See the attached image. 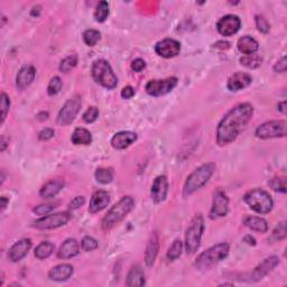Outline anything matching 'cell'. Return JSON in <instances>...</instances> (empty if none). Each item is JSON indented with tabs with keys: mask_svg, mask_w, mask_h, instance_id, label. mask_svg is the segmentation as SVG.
Returning a JSON list of instances; mask_svg holds the SVG:
<instances>
[{
	"mask_svg": "<svg viewBox=\"0 0 287 287\" xmlns=\"http://www.w3.org/2000/svg\"><path fill=\"white\" fill-rule=\"evenodd\" d=\"M240 27H241V21L236 15L223 16L216 23V30H218L221 35L225 37L237 34Z\"/></svg>",
	"mask_w": 287,
	"mask_h": 287,
	"instance_id": "cell-14",
	"label": "cell"
},
{
	"mask_svg": "<svg viewBox=\"0 0 287 287\" xmlns=\"http://www.w3.org/2000/svg\"><path fill=\"white\" fill-rule=\"evenodd\" d=\"M120 96H121V98H124V99H130V98H133V97L135 96L134 88L130 87V86L125 87V88L121 90Z\"/></svg>",
	"mask_w": 287,
	"mask_h": 287,
	"instance_id": "cell-49",
	"label": "cell"
},
{
	"mask_svg": "<svg viewBox=\"0 0 287 287\" xmlns=\"http://www.w3.org/2000/svg\"><path fill=\"white\" fill-rule=\"evenodd\" d=\"M237 48L242 54L251 55L255 54L258 49H259V44H258V42L253 39V37L244 35L238 40Z\"/></svg>",
	"mask_w": 287,
	"mask_h": 287,
	"instance_id": "cell-27",
	"label": "cell"
},
{
	"mask_svg": "<svg viewBox=\"0 0 287 287\" xmlns=\"http://www.w3.org/2000/svg\"><path fill=\"white\" fill-rule=\"evenodd\" d=\"M243 223L249 229L253 230V231L265 233L268 231V223L265 219L260 218V216H252L248 215L244 218Z\"/></svg>",
	"mask_w": 287,
	"mask_h": 287,
	"instance_id": "cell-28",
	"label": "cell"
},
{
	"mask_svg": "<svg viewBox=\"0 0 287 287\" xmlns=\"http://www.w3.org/2000/svg\"><path fill=\"white\" fill-rule=\"evenodd\" d=\"M287 63H286V58L283 56L279 61H277V63L274 65V71L278 73H284L286 72Z\"/></svg>",
	"mask_w": 287,
	"mask_h": 287,
	"instance_id": "cell-48",
	"label": "cell"
},
{
	"mask_svg": "<svg viewBox=\"0 0 287 287\" xmlns=\"http://www.w3.org/2000/svg\"><path fill=\"white\" fill-rule=\"evenodd\" d=\"M278 263H279L278 257L270 256L266 258V259H263L259 265L252 270L250 276H249L248 279H246V281H248V283H256V281L261 280L263 277L269 274Z\"/></svg>",
	"mask_w": 287,
	"mask_h": 287,
	"instance_id": "cell-12",
	"label": "cell"
},
{
	"mask_svg": "<svg viewBox=\"0 0 287 287\" xmlns=\"http://www.w3.org/2000/svg\"><path fill=\"white\" fill-rule=\"evenodd\" d=\"M36 77V70L33 65L23 67L16 77V86L20 90H25L33 83Z\"/></svg>",
	"mask_w": 287,
	"mask_h": 287,
	"instance_id": "cell-20",
	"label": "cell"
},
{
	"mask_svg": "<svg viewBox=\"0 0 287 287\" xmlns=\"http://www.w3.org/2000/svg\"><path fill=\"white\" fill-rule=\"evenodd\" d=\"M80 252V246L79 242L75 239H67L65 241L61 244V247L58 251V257L60 259H70L78 256Z\"/></svg>",
	"mask_w": 287,
	"mask_h": 287,
	"instance_id": "cell-23",
	"label": "cell"
},
{
	"mask_svg": "<svg viewBox=\"0 0 287 287\" xmlns=\"http://www.w3.org/2000/svg\"><path fill=\"white\" fill-rule=\"evenodd\" d=\"M82 106V99L80 96H74L70 98L64 103L62 109L60 110L58 116V124L60 126H69L74 121Z\"/></svg>",
	"mask_w": 287,
	"mask_h": 287,
	"instance_id": "cell-9",
	"label": "cell"
},
{
	"mask_svg": "<svg viewBox=\"0 0 287 287\" xmlns=\"http://www.w3.org/2000/svg\"><path fill=\"white\" fill-rule=\"evenodd\" d=\"M215 168L216 166L214 163H206L194 169L186 178L184 189H183V196L192 195L193 193L203 187L212 177Z\"/></svg>",
	"mask_w": 287,
	"mask_h": 287,
	"instance_id": "cell-3",
	"label": "cell"
},
{
	"mask_svg": "<svg viewBox=\"0 0 287 287\" xmlns=\"http://www.w3.org/2000/svg\"><path fill=\"white\" fill-rule=\"evenodd\" d=\"M135 206V201L131 196H124L120 199L112 208L108 211V213L102 219L101 227L105 231H109L112 228H115L120 221L126 218L127 214H129L133 211Z\"/></svg>",
	"mask_w": 287,
	"mask_h": 287,
	"instance_id": "cell-2",
	"label": "cell"
},
{
	"mask_svg": "<svg viewBox=\"0 0 287 287\" xmlns=\"http://www.w3.org/2000/svg\"><path fill=\"white\" fill-rule=\"evenodd\" d=\"M101 39V34L96 30H88L83 33V41L88 46H96Z\"/></svg>",
	"mask_w": 287,
	"mask_h": 287,
	"instance_id": "cell-36",
	"label": "cell"
},
{
	"mask_svg": "<svg viewBox=\"0 0 287 287\" xmlns=\"http://www.w3.org/2000/svg\"><path fill=\"white\" fill-rule=\"evenodd\" d=\"M287 236V230H286V222L283 221V222H280L277 227L275 228L274 231H272L271 237L276 241H280V240H284Z\"/></svg>",
	"mask_w": 287,
	"mask_h": 287,
	"instance_id": "cell-39",
	"label": "cell"
},
{
	"mask_svg": "<svg viewBox=\"0 0 287 287\" xmlns=\"http://www.w3.org/2000/svg\"><path fill=\"white\" fill-rule=\"evenodd\" d=\"M255 22H256V26H257V30L259 31L262 34H267L268 32L270 30V25L269 23L267 22V20L263 16H256L255 17Z\"/></svg>",
	"mask_w": 287,
	"mask_h": 287,
	"instance_id": "cell-43",
	"label": "cell"
},
{
	"mask_svg": "<svg viewBox=\"0 0 287 287\" xmlns=\"http://www.w3.org/2000/svg\"><path fill=\"white\" fill-rule=\"evenodd\" d=\"M268 185H269L272 190L276 192L280 193H286V177L285 176H276L272 177L271 180L268 182Z\"/></svg>",
	"mask_w": 287,
	"mask_h": 287,
	"instance_id": "cell-37",
	"label": "cell"
},
{
	"mask_svg": "<svg viewBox=\"0 0 287 287\" xmlns=\"http://www.w3.org/2000/svg\"><path fill=\"white\" fill-rule=\"evenodd\" d=\"M182 251H183V242L181 240H175L171 246L168 248V251H167V258L168 260H176L177 258H180L182 255Z\"/></svg>",
	"mask_w": 287,
	"mask_h": 287,
	"instance_id": "cell-33",
	"label": "cell"
},
{
	"mask_svg": "<svg viewBox=\"0 0 287 287\" xmlns=\"http://www.w3.org/2000/svg\"><path fill=\"white\" fill-rule=\"evenodd\" d=\"M177 86V78L171 77L163 80H152L146 84V92L152 97H162L171 92Z\"/></svg>",
	"mask_w": 287,
	"mask_h": 287,
	"instance_id": "cell-11",
	"label": "cell"
},
{
	"mask_svg": "<svg viewBox=\"0 0 287 287\" xmlns=\"http://www.w3.org/2000/svg\"><path fill=\"white\" fill-rule=\"evenodd\" d=\"M243 201L249 205V208L259 214L269 213L274 206V201L269 193L261 189L248 191L243 195Z\"/></svg>",
	"mask_w": 287,
	"mask_h": 287,
	"instance_id": "cell-6",
	"label": "cell"
},
{
	"mask_svg": "<svg viewBox=\"0 0 287 287\" xmlns=\"http://www.w3.org/2000/svg\"><path fill=\"white\" fill-rule=\"evenodd\" d=\"M96 180L101 184H109L114 180V173L108 168H98L96 172Z\"/></svg>",
	"mask_w": 287,
	"mask_h": 287,
	"instance_id": "cell-35",
	"label": "cell"
},
{
	"mask_svg": "<svg viewBox=\"0 0 287 287\" xmlns=\"http://www.w3.org/2000/svg\"><path fill=\"white\" fill-rule=\"evenodd\" d=\"M252 82V78L250 74L243 73V72H237L232 74L231 77L228 79L227 87L230 91L237 92L243 89L248 88Z\"/></svg>",
	"mask_w": 287,
	"mask_h": 287,
	"instance_id": "cell-18",
	"label": "cell"
},
{
	"mask_svg": "<svg viewBox=\"0 0 287 287\" xmlns=\"http://www.w3.org/2000/svg\"><path fill=\"white\" fill-rule=\"evenodd\" d=\"M261 63H262V59L257 54L246 55L240 59V64L243 65V67H246L247 69H251V70L259 68Z\"/></svg>",
	"mask_w": 287,
	"mask_h": 287,
	"instance_id": "cell-32",
	"label": "cell"
},
{
	"mask_svg": "<svg viewBox=\"0 0 287 287\" xmlns=\"http://www.w3.org/2000/svg\"><path fill=\"white\" fill-rule=\"evenodd\" d=\"M91 74L95 81L108 90H112L118 84V78L115 74L111 65L106 60H97L93 62Z\"/></svg>",
	"mask_w": 287,
	"mask_h": 287,
	"instance_id": "cell-5",
	"label": "cell"
},
{
	"mask_svg": "<svg viewBox=\"0 0 287 287\" xmlns=\"http://www.w3.org/2000/svg\"><path fill=\"white\" fill-rule=\"evenodd\" d=\"M168 193V181L165 175H159L154 180L150 196L155 203H161L166 199Z\"/></svg>",
	"mask_w": 287,
	"mask_h": 287,
	"instance_id": "cell-16",
	"label": "cell"
},
{
	"mask_svg": "<svg viewBox=\"0 0 287 287\" xmlns=\"http://www.w3.org/2000/svg\"><path fill=\"white\" fill-rule=\"evenodd\" d=\"M31 248H32V240L31 239L20 240V241L14 243L12 248L9 249V252H8L9 260H12L13 262L21 261L23 258L27 255L28 251L31 250Z\"/></svg>",
	"mask_w": 287,
	"mask_h": 287,
	"instance_id": "cell-17",
	"label": "cell"
},
{
	"mask_svg": "<svg viewBox=\"0 0 287 287\" xmlns=\"http://www.w3.org/2000/svg\"><path fill=\"white\" fill-rule=\"evenodd\" d=\"M36 118L39 119V120H42V121L46 120V119L49 118V114H48V112H44V111H43V112H41V114L37 115Z\"/></svg>",
	"mask_w": 287,
	"mask_h": 287,
	"instance_id": "cell-54",
	"label": "cell"
},
{
	"mask_svg": "<svg viewBox=\"0 0 287 287\" xmlns=\"http://www.w3.org/2000/svg\"><path fill=\"white\" fill-rule=\"evenodd\" d=\"M278 110H279L283 115L286 114V101H281V102L278 103Z\"/></svg>",
	"mask_w": 287,
	"mask_h": 287,
	"instance_id": "cell-52",
	"label": "cell"
},
{
	"mask_svg": "<svg viewBox=\"0 0 287 287\" xmlns=\"http://www.w3.org/2000/svg\"><path fill=\"white\" fill-rule=\"evenodd\" d=\"M204 231V219L202 214H196L191 220L185 233V248L187 253H194L200 248Z\"/></svg>",
	"mask_w": 287,
	"mask_h": 287,
	"instance_id": "cell-7",
	"label": "cell"
},
{
	"mask_svg": "<svg viewBox=\"0 0 287 287\" xmlns=\"http://www.w3.org/2000/svg\"><path fill=\"white\" fill-rule=\"evenodd\" d=\"M230 247L227 242H221L200 253L195 259L194 266L199 270H208L228 256Z\"/></svg>",
	"mask_w": 287,
	"mask_h": 287,
	"instance_id": "cell-4",
	"label": "cell"
},
{
	"mask_svg": "<svg viewBox=\"0 0 287 287\" xmlns=\"http://www.w3.org/2000/svg\"><path fill=\"white\" fill-rule=\"evenodd\" d=\"M99 117V109L97 107H90L88 108V110L83 114V120L87 122V124H92L95 122Z\"/></svg>",
	"mask_w": 287,
	"mask_h": 287,
	"instance_id": "cell-42",
	"label": "cell"
},
{
	"mask_svg": "<svg viewBox=\"0 0 287 287\" xmlns=\"http://www.w3.org/2000/svg\"><path fill=\"white\" fill-rule=\"evenodd\" d=\"M253 115V107L249 102H241L230 109L216 128V144L225 146L231 144L241 134Z\"/></svg>",
	"mask_w": 287,
	"mask_h": 287,
	"instance_id": "cell-1",
	"label": "cell"
},
{
	"mask_svg": "<svg viewBox=\"0 0 287 287\" xmlns=\"http://www.w3.org/2000/svg\"><path fill=\"white\" fill-rule=\"evenodd\" d=\"M109 14H110L109 4H108L107 2H100L97 5L93 16H95L96 22L103 23L107 21L108 17H109Z\"/></svg>",
	"mask_w": 287,
	"mask_h": 287,
	"instance_id": "cell-31",
	"label": "cell"
},
{
	"mask_svg": "<svg viewBox=\"0 0 287 287\" xmlns=\"http://www.w3.org/2000/svg\"><path fill=\"white\" fill-rule=\"evenodd\" d=\"M62 86H63V83H62V80H61L60 77L52 78V80L49 83V87H48L49 96L53 97V96L58 95V93L61 91V89H62Z\"/></svg>",
	"mask_w": 287,
	"mask_h": 287,
	"instance_id": "cell-38",
	"label": "cell"
},
{
	"mask_svg": "<svg viewBox=\"0 0 287 287\" xmlns=\"http://www.w3.org/2000/svg\"><path fill=\"white\" fill-rule=\"evenodd\" d=\"M181 44L173 39H165L155 45V52L164 59H171L180 54Z\"/></svg>",
	"mask_w": 287,
	"mask_h": 287,
	"instance_id": "cell-15",
	"label": "cell"
},
{
	"mask_svg": "<svg viewBox=\"0 0 287 287\" xmlns=\"http://www.w3.org/2000/svg\"><path fill=\"white\" fill-rule=\"evenodd\" d=\"M70 219H71V214L69 212L51 213L48 215H44L43 218L36 220L35 222L33 223V227L40 230L56 229L67 224Z\"/></svg>",
	"mask_w": 287,
	"mask_h": 287,
	"instance_id": "cell-10",
	"label": "cell"
},
{
	"mask_svg": "<svg viewBox=\"0 0 287 287\" xmlns=\"http://www.w3.org/2000/svg\"><path fill=\"white\" fill-rule=\"evenodd\" d=\"M158 250H159L158 234L156 232H154L152 236H150L147 242V247H146L145 262L147 267H152L154 265V262L156 260V257L158 255Z\"/></svg>",
	"mask_w": 287,
	"mask_h": 287,
	"instance_id": "cell-22",
	"label": "cell"
},
{
	"mask_svg": "<svg viewBox=\"0 0 287 287\" xmlns=\"http://www.w3.org/2000/svg\"><path fill=\"white\" fill-rule=\"evenodd\" d=\"M99 243L95 238H92L90 236H86L82 239V242H81V247L84 251H93L96 250L98 248Z\"/></svg>",
	"mask_w": 287,
	"mask_h": 287,
	"instance_id": "cell-40",
	"label": "cell"
},
{
	"mask_svg": "<svg viewBox=\"0 0 287 287\" xmlns=\"http://www.w3.org/2000/svg\"><path fill=\"white\" fill-rule=\"evenodd\" d=\"M110 202V195L109 193L102 190L96 191L90 200V204H89V212L95 214L100 212L103 209H106Z\"/></svg>",
	"mask_w": 287,
	"mask_h": 287,
	"instance_id": "cell-19",
	"label": "cell"
},
{
	"mask_svg": "<svg viewBox=\"0 0 287 287\" xmlns=\"http://www.w3.org/2000/svg\"><path fill=\"white\" fill-rule=\"evenodd\" d=\"M73 266L70 263H61L52 268L49 271L50 279L55 281H64L68 280L73 274Z\"/></svg>",
	"mask_w": 287,
	"mask_h": 287,
	"instance_id": "cell-24",
	"label": "cell"
},
{
	"mask_svg": "<svg viewBox=\"0 0 287 287\" xmlns=\"http://www.w3.org/2000/svg\"><path fill=\"white\" fill-rule=\"evenodd\" d=\"M257 138L270 139L281 138L286 136V121L285 120H271L257 127L255 131Z\"/></svg>",
	"mask_w": 287,
	"mask_h": 287,
	"instance_id": "cell-8",
	"label": "cell"
},
{
	"mask_svg": "<svg viewBox=\"0 0 287 287\" xmlns=\"http://www.w3.org/2000/svg\"><path fill=\"white\" fill-rule=\"evenodd\" d=\"M215 48H219L221 50H227L230 48V43H228V42L221 41V42H218V43L215 44Z\"/></svg>",
	"mask_w": 287,
	"mask_h": 287,
	"instance_id": "cell-51",
	"label": "cell"
},
{
	"mask_svg": "<svg viewBox=\"0 0 287 287\" xmlns=\"http://www.w3.org/2000/svg\"><path fill=\"white\" fill-rule=\"evenodd\" d=\"M243 242H246L249 246H256V239L250 236V234H248V236L243 238Z\"/></svg>",
	"mask_w": 287,
	"mask_h": 287,
	"instance_id": "cell-50",
	"label": "cell"
},
{
	"mask_svg": "<svg viewBox=\"0 0 287 287\" xmlns=\"http://www.w3.org/2000/svg\"><path fill=\"white\" fill-rule=\"evenodd\" d=\"M54 135H55L54 129L45 128L39 134V138H40V140H49L51 138H53Z\"/></svg>",
	"mask_w": 287,
	"mask_h": 287,
	"instance_id": "cell-46",
	"label": "cell"
},
{
	"mask_svg": "<svg viewBox=\"0 0 287 287\" xmlns=\"http://www.w3.org/2000/svg\"><path fill=\"white\" fill-rule=\"evenodd\" d=\"M0 106H2V124H4L5 119H6L7 114L9 111V108H11V100H9V97L6 93H2V98H0Z\"/></svg>",
	"mask_w": 287,
	"mask_h": 287,
	"instance_id": "cell-41",
	"label": "cell"
},
{
	"mask_svg": "<svg viewBox=\"0 0 287 287\" xmlns=\"http://www.w3.org/2000/svg\"><path fill=\"white\" fill-rule=\"evenodd\" d=\"M2 211H4L5 209L7 208V204L9 203V199H7L6 196H2Z\"/></svg>",
	"mask_w": 287,
	"mask_h": 287,
	"instance_id": "cell-53",
	"label": "cell"
},
{
	"mask_svg": "<svg viewBox=\"0 0 287 287\" xmlns=\"http://www.w3.org/2000/svg\"><path fill=\"white\" fill-rule=\"evenodd\" d=\"M78 64V56L75 54L69 55L62 60V62L60 64V71L62 73H69L71 70H73Z\"/></svg>",
	"mask_w": 287,
	"mask_h": 287,
	"instance_id": "cell-34",
	"label": "cell"
},
{
	"mask_svg": "<svg viewBox=\"0 0 287 287\" xmlns=\"http://www.w3.org/2000/svg\"><path fill=\"white\" fill-rule=\"evenodd\" d=\"M84 202H86V199H84V196L74 197V199L71 202H70V209L77 210L79 208H81V206L84 204Z\"/></svg>",
	"mask_w": 287,
	"mask_h": 287,
	"instance_id": "cell-47",
	"label": "cell"
},
{
	"mask_svg": "<svg viewBox=\"0 0 287 287\" xmlns=\"http://www.w3.org/2000/svg\"><path fill=\"white\" fill-rule=\"evenodd\" d=\"M131 70L135 72H142L143 70L146 68V62L143 59H135L133 62H131Z\"/></svg>",
	"mask_w": 287,
	"mask_h": 287,
	"instance_id": "cell-45",
	"label": "cell"
},
{
	"mask_svg": "<svg viewBox=\"0 0 287 287\" xmlns=\"http://www.w3.org/2000/svg\"><path fill=\"white\" fill-rule=\"evenodd\" d=\"M146 280L143 267L138 265V263L137 265H134L128 271V275H127L126 285L129 287H135V286H144Z\"/></svg>",
	"mask_w": 287,
	"mask_h": 287,
	"instance_id": "cell-25",
	"label": "cell"
},
{
	"mask_svg": "<svg viewBox=\"0 0 287 287\" xmlns=\"http://www.w3.org/2000/svg\"><path fill=\"white\" fill-rule=\"evenodd\" d=\"M71 142L74 145H90L92 143V135L86 128H77L73 131Z\"/></svg>",
	"mask_w": 287,
	"mask_h": 287,
	"instance_id": "cell-29",
	"label": "cell"
},
{
	"mask_svg": "<svg viewBox=\"0 0 287 287\" xmlns=\"http://www.w3.org/2000/svg\"><path fill=\"white\" fill-rule=\"evenodd\" d=\"M64 181L62 180H51L46 184L42 186L40 191V195L44 199H51L59 194L63 190Z\"/></svg>",
	"mask_w": 287,
	"mask_h": 287,
	"instance_id": "cell-26",
	"label": "cell"
},
{
	"mask_svg": "<svg viewBox=\"0 0 287 287\" xmlns=\"http://www.w3.org/2000/svg\"><path fill=\"white\" fill-rule=\"evenodd\" d=\"M55 208L56 206L53 204H41V205H37L33 211H34V213H36L37 215L44 216V215L51 214L52 211H53Z\"/></svg>",
	"mask_w": 287,
	"mask_h": 287,
	"instance_id": "cell-44",
	"label": "cell"
},
{
	"mask_svg": "<svg viewBox=\"0 0 287 287\" xmlns=\"http://www.w3.org/2000/svg\"><path fill=\"white\" fill-rule=\"evenodd\" d=\"M137 140V134L133 131H120L111 138V146L115 149H126Z\"/></svg>",
	"mask_w": 287,
	"mask_h": 287,
	"instance_id": "cell-21",
	"label": "cell"
},
{
	"mask_svg": "<svg viewBox=\"0 0 287 287\" xmlns=\"http://www.w3.org/2000/svg\"><path fill=\"white\" fill-rule=\"evenodd\" d=\"M6 142H5V137L2 138V152H4L5 148H6Z\"/></svg>",
	"mask_w": 287,
	"mask_h": 287,
	"instance_id": "cell-55",
	"label": "cell"
},
{
	"mask_svg": "<svg viewBox=\"0 0 287 287\" xmlns=\"http://www.w3.org/2000/svg\"><path fill=\"white\" fill-rule=\"evenodd\" d=\"M54 244L50 242V241H43L41 242L39 246L35 248V257L37 259H46V258H49L52 253L54 251Z\"/></svg>",
	"mask_w": 287,
	"mask_h": 287,
	"instance_id": "cell-30",
	"label": "cell"
},
{
	"mask_svg": "<svg viewBox=\"0 0 287 287\" xmlns=\"http://www.w3.org/2000/svg\"><path fill=\"white\" fill-rule=\"evenodd\" d=\"M229 212V199L222 190H218L213 195L212 208L210 211L211 219H218L225 216Z\"/></svg>",
	"mask_w": 287,
	"mask_h": 287,
	"instance_id": "cell-13",
	"label": "cell"
}]
</instances>
